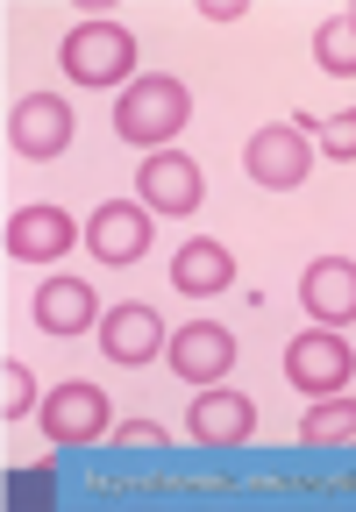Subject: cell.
I'll list each match as a JSON object with an SVG mask.
<instances>
[{
    "mask_svg": "<svg viewBox=\"0 0 356 512\" xmlns=\"http://www.w3.org/2000/svg\"><path fill=\"white\" fill-rule=\"evenodd\" d=\"M186 121H193V93H186V79L143 72V79L122 93V107H114V136L157 157V150H171V136H178Z\"/></svg>",
    "mask_w": 356,
    "mask_h": 512,
    "instance_id": "6da1fadb",
    "label": "cell"
},
{
    "mask_svg": "<svg viewBox=\"0 0 356 512\" xmlns=\"http://www.w3.org/2000/svg\"><path fill=\"white\" fill-rule=\"evenodd\" d=\"M136 36L122 22H79L57 43V64L72 72V86H136Z\"/></svg>",
    "mask_w": 356,
    "mask_h": 512,
    "instance_id": "7a4b0ae2",
    "label": "cell"
},
{
    "mask_svg": "<svg viewBox=\"0 0 356 512\" xmlns=\"http://www.w3.org/2000/svg\"><path fill=\"white\" fill-rule=\"evenodd\" d=\"M307 128H321V121H271V128H257L250 136V150H243V171L264 185V192H292V185H307V171H314V143H307Z\"/></svg>",
    "mask_w": 356,
    "mask_h": 512,
    "instance_id": "3957f363",
    "label": "cell"
},
{
    "mask_svg": "<svg viewBox=\"0 0 356 512\" xmlns=\"http://www.w3.org/2000/svg\"><path fill=\"white\" fill-rule=\"evenodd\" d=\"M285 377H292V392H300V399H335L342 384L356 377V349L335 328H307V335L285 342Z\"/></svg>",
    "mask_w": 356,
    "mask_h": 512,
    "instance_id": "277c9868",
    "label": "cell"
},
{
    "mask_svg": "<svg viewBox=\"0 0 356 512\" xmlns=\"http://www.w3.org/2000/svg\"><path fill=\"white\" fill-rule=\"evenodd\" d=\"M72 136H79V114L57 100V93H29V100H15V114H8V143H15V157L50 164V157L72 150Z\"/></svg>",
    "mask_w": 356,
    "mask_h": 512,
    "instance_id": "5b68a950",
    "label": "cell"
},
{
    "mask_svg": "<svg viewBox=\"0 0 356 512\" xmlns=\"http://www.w3.org/2000/svg\"><path fill=\"white\" fill-rule=\"evenodd\" d=\"M36 420H43V434H50L57 448H86V441L107 434V392H100V384H86V377H65V384L43 399Z\"/></svg>",
    "mask_w": 356,
    "mask_h": 512,
    "instance_id": "8992f818",
    "label": "cell"
},
{
    "mask_svg": "<svg viewBox=\"0 0 356 512\" xmlns=\"http://www.w3.org/2000/svg\"><path fill=\"white\" fill-rule=\"evenodd\" d=\"M136 192H143V207H150V214L186 221V214L207 200V178H200V164H193L186 150H157V157H143Z\"/></svg>",
    "mask_w": 356,
    "mask_h": 512,
    "instance_id": "52a82bcc",
    "label": "cell"
},
{
    "mask_svg": "<svg viewBox=\"0 0 356 512\" xmlns=\"http://www.w3.org/2000/svg\"><path fill=\"white\" fill-rule=\"evenodd\" d=\"M72 242H86V228L65 214V207H15L8 214V256L15 264H57V256H65Z\"/></svg>",
    "mask_w": 356,
    "mask_h": 512,
    "instance_id": "ba28073f",
    "label": "cell"
},
{
    "mask_svg": "<svg viewBox=\"0 0 356 512\" xmlns=\"http://www.w3.org/2000/svg\"><path fill=\"white\" fill-rule=\"evenodd\" d=\"M164 363L186 377V384H221V377L235 370V335L221 328V320H186V328L171 335Z\"/></svg>",
    "mask_w": 356,
    "mask_h": 512,
    "instance_id": "9c48e42d",
    "label": "cell"
},
{
    "mask_svg": "<svg viewBox=\"0 0 356 512\" xmlns=\"http://www.w3.org/2000/svg\"><path fill=\"white\" fill-rule=\"evenodd\" d=\"M150 207L136 200H107V207H93V221H86V249L100 256V264H136V256H150Z\"/></svg>",
    "mask_w": 356,
    "mask_h": 512,
    "instance_id": "30bf717a",
    "label": "cell"
},
{
    "mask_svg": "<svg viewBox=\"0 0 356 512\" xmlns=\"http://www.w3.org/2000/svg\"><path fill=\"white\" fill-rule=\"evenodd\" d=\"M100 349H107V363L143 370L150 356H164V349H171V335H164L157 306H114V313H100Z\"/></svg>",
    "mask_w": 356,
    "mask_h": 512,
    "instance_id": "8fae6325",
    "label": "cell"
},
{
    "mask_svg": "<svg viewBox=\"0 0 356 512\" xmlns=\"http://www.w3.org/2000/svg\"><path fill=\"white\" fill-rule=\"evenodd\" d=\"M186 434L207 441V448L250 441V434H257V399H250V392H228V384H207V392L193 399V413H186Z\"/></svg>",
    "mask_w": 356,
    "mask_h": 512,
    "instance_id": "7c38bea8",
    "label": "cell"
},
{
    "mask_svg": "<svg viewBox=\"0 0 356 512\" xmlns=\"http://www.w3.org/2000/svg\"><path fill=\"white\" fill-rule=\"evenodd\" d=\"M36 328L57 335V342H72L86 328H100V299L86 278H43L36 285Z\"/></svg>",
    "mask_w": 356,
    "mask_h": 512,
    "instance_id": "4fadbf2b",
    "label": "cell"
},
{
    "mask_svg": "<svg viewBox=\"0 0 356 512\" xmlns=\"http://www.w3.org/2000/svg\"><path fill=\"white\" fill-rule=\"evenodd\" d=\"M300 299L314 313V328H342V320H356V264H349V256H314L307 278H300Z\"/></svg>",
    "mask_w": 356,
    "mask_h": 512,
    "instance_id": "5bb4252c",
    "label": "cell"
},
{
    "mask_svg": "<svg viewBox=\"0 0 356 512\" xmlns=\"http://www.w3.org/2000/svg\"><path fill=\"white\" fill-rule=\"evenodd\" d=\"M171 285H178V292H200V299H207V292H228V285H235V256H228L221 242L193 235L186 249L171 256Z\"/></svg>",
    "mask_w": 356,
    "mask_h": 512,
    "instance_id": "9a60e30c",
    "label": "cell"
},
{
    "mask_svg": "<svg viewBox=\"0 0 356 512\" xmlns=\"http://www.w3.org/2000/svg\"><path fill=\"white\" fill-rule=\"evenodd\" d=\"M314 57H321V72L356 79V22H349V15H328V22L314 29Z\"/></svg>",
    "mask_w": 356,
    "mask_h": 512,
    "instance_id": "2e32d148",
    "label": "cell"
},
{
    "mask_svg": "<svg viewBox=\"0 0 356 512\" xmlns=\"http://www.w3.org/2000/svg\"><path fill=\"white\" fill-rule=\"evenodd\" d=\"M300 434L314 441V448H328V441H356V399H314V413L300 420Z\"/></svg>",
    "mask_w": 356,
    "mask_h": 512,
    "instance_id": "e0dca14e",
    "label": "cell"
},
{
    "mask_svg": "<svg viewBox=\"0 0 356 512\" xmlns=\"http://www.w3.org/2000/svg\"><path fill=\"white\" fill-rule=\"evenodd\" d=\"M0 413H8V420L43 413V399H36V377H29L22 363H8V370H0Z\"/></svg>",
    "mask_w": 356,
    "mask_h": 512,
    "instance_id": "ac0fdd59",
    "label": "cell"
},
{
    "mask_svg": "<svg viewBox=\"0 0 356 512\" xmlns=\"http://www.w3.org/2000/svg\"><path fill=\"white\" fill-rule=\"evenodd\" d=\"M314 136H321V150H328L335 164H356V107H349V114H328Z\"/></svg>",
    "mask_w": 356,
    "mask_h": 512,
    "instance_id": "d6986e66",
    "label": "cell"
},
{
    "mask_svg": "<svg viewBox=\"0 0 356 512\" xmlns=\"http://www.w3.org/2000/svg\"><path fill=\"white\" fill-rule=\"evenodd\" d=\"M114 441H122V448H164L171 434H164V427H150V420H129V427L114 434Z\"/></svg>",
    "mask_w": 356,
    "mask_h": 512,
    "instance_id": "ffe728a7",
    "label": "cell"
},
{
    "mask_svg": "<svg viewBox=\"0 0 356 512\" xmlns=\"http://www.w3.org/2000/svg\"><path fill=\"white\" fill-rule=\"evenodd\" d=\"M200 15L207 22H235V15H243V0H200Z\"/></svg>",
    "mask_w": 356,
    "mask_h": 512,
    "instance_id": "44dd1931",
    "label": "cell"
},
{
    "mask_svg": "<svg viewBox=\"0 0 356 512\" xmlns=\"http://www.w3.org/2000/svg\"><path fill=\"white\" fill-rule=\"evenodd\" d=\"M349 22H356V8H349Z\"/></svg>",
    "mask_w": 356,
    "mask_h": 512,
    "instance_id": "7402d4cb",
    "label": "cell"
}]
</instances>
